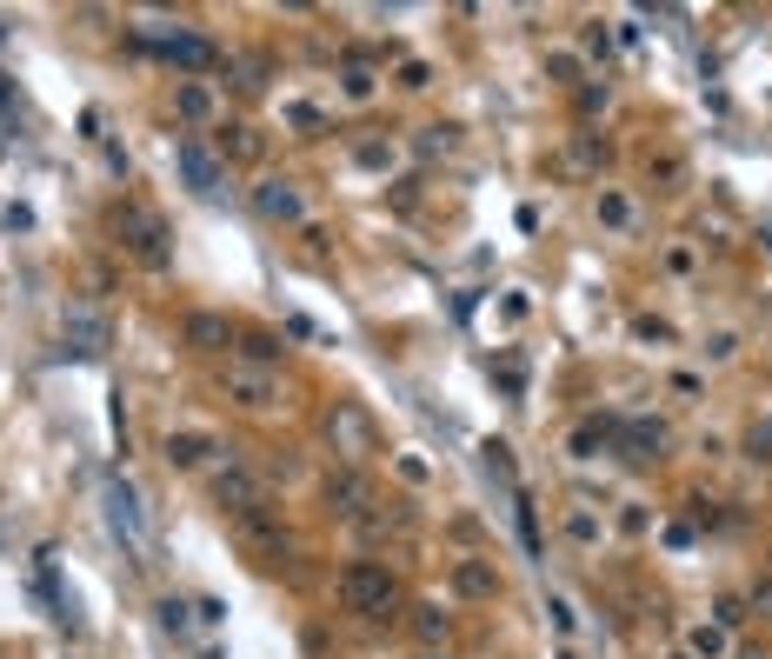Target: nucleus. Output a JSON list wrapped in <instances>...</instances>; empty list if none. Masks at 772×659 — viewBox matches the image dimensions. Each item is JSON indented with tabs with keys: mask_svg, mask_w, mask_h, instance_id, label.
<instances>
[{
	"mask_svg": "<svg viewBox=\"0 0 772 659\" xmlns=\"http://www.w3.org/2000/svg\"><path fill=\"white\" fill-rule=\"evenodd\" d=\"M339 606H347L354 620H387L400 606V580L380 559H347L339 566Z\"/></svg>",
	"mask_w": 772,
	"mask_h": 659,
	"instance_id": "nucleus-1",
	"label": "nucleus"
},
{
	"mask_svg": "<svg viewBox=\"0 0 772 659\" xmlns=\"http://www.w3.org/2000/svg\"><path fill=\"white\" fill-rule=\"evenodd\" d=\"M114 233H120L127 254H134L140 267H153V274L174 261V254H166V227H160L147 207H134V200H120V207H114Z\"/></svg>",
	"mask_w": 772,
	"mask_h": 659,
	"instance_id": "nucleus-2",
	"label": "nucleus"
},
{
	"mask_svg": "<svg viewBox=\"0 0 772 659\" xmlns=\"http://www.w3.org/2000/svg\"><path fill=\"white\" fill-rule=\"evenodd\" d=\"M107 520H114V533L127 540V553H134V559H147V520H140V493H134L127 479H114V486H107Z\"/></svg>",
	"mask_w": 772,
	"mask_h": 659,
	"instance_id": "nucleus-3",
	"label": "nucleus"
},
{
	"mask_svg": "<svg viewBox=\"0 0 772 659\" xmlns=\"http://www.w3.org/2000/svg\"><path fill=\"white\" fill-rule=\"evenodd\" d=\"M227 400H233V406H246V414H267V406L280 400L274 367H227Z\"/></svg>",
	"mask_w": 772,
	"mask_h": 659,
	"instance_id": "nucleus-4",
	"label": "nucleus"
},
{
	"mask_svg": "<svg viewBox=\"0 0 772 659\" xmlns=\"http://www.w3.org/2000/svg\"><path fill=\"white\" fill-rule=\"evenodd\" d=\"M214 500H220L233 520L253 513V507H267V500H261V479H253L246 466H220V473H214Z\"/></svg>",
	"mask_w": 772,
	"mask_h": 659,
	"instance_id": "nucleus-5",
	"label": "nucleus"
},
{
	"mask_svg": "<svg viewBox=\"0 0 772 659\" xmlns=\"http://www.w3.org/2000/svg\"><path fill=\"white\" fill-rule=\"evenodd\" d=\"M60 340H67L73 354L94 360V354L114 347V326H107V313H67V320H60Z\"/></svg>",
	"mask_w": 772,
	"mask_h": 659,
	"instance_id": "nucleus-6",
	"label": "nucleus"
},
{
	"mask_svg": "<svg viewBox=\"0 0 772 659\" xmlns=\"http://www.w3.org/2000/svg\"><path fill=\"white\" fill-rule=\"evenodd\" d=\"M174 160H181V174H187V187H194V194H220V187H227V167H220V160H214L200 140H181V147H174Z\"/></svg>",
	"mask_w": 772,
	"mask_h": 659,
	"instance_id": "nucleus-7",
	"label": "nucleus"
},
{
	"mask_svg": "<svg viewBox=\"0 0 772 659\" xmlns=\"http://www.w3.org/2000/svg\"><path fill=\"white\" fill-rule=\"evenodd\" d=\"M367 473H354V466H339V473H326V507L333 513H347V520H360L367 513Z\"/></svg>",
	"mask_w": 772,
	"mask_h": 659,
	"instance_id": "nucleus-8",
	"label": "nucleus"
},
{
	"mask_svg": "<svg viewBox=\"0 0 772 659\" xmlns=\"http://www.w3.org/2000/svg\"><path fill=\"white\" fill-rule=\"evenodd\" d=\"M253 207H261V220H280V227H293L307 213L293 181H261V187H253Z\"/></svg>",
	"mask_w": 772,
	"mask_h": 659,
	"instance_id": "nucleus-9",
	"label": "nucleus"
},
{
	"mask_svg": "<svg viewBox=\"0 0 772 659\" xmlns=\"http://www.w3.org/2000/svg\"><path fill=\"white\" fill-rule=\"evenodd\" d=\"M181 340H187L194 354H220V347H233V320H227V313H187Z\"/></svg>",
	"mask_w": 772,
	"mask_h": 659,
	"instance_id": "nucleus-10",
	"label": "nucleus"
},
{
	"mask_svg": "<svg viewBox=\"0 0 772 659\" xmlns=\"http://www.w3.org/2000/svg\"><path fill=\"white\" fill-rule=\"evenodd\" d=\"M453 593H460V600H499L493 559H460V566H453Z\"/></svg>",
	"mask_w": 772,
	"mask_h": 659,
	"instance_id": "nucleus-11",
	"label": "nucleus"
},
{
	"mask_svg": "<svg viewBox=\"0 0 772 659\" xmlns=\"http://www.w3.org/2000/svg\"><path fill=\"white\" fill-rule=\"evenodd\" d=\"M659 447H666L659 420H626L620 427V460H659Z\"/></svg>",
	"mask_w": 772,
	"mask_h": 659,
	"instance_id": "nucleus-12",
	"label": "nucleus"
},
{
	"mask_svg": "<svg viewBox=\"0 0 772 659\" xmlns=\"http://www.w3.org/2000/svg\"><path fill=\"white\" fill-rule=\"evenodd\" d=\"M413 639H419V652H447V639H453V620L440 613V606H413Z\"/></svg>",
	"mask_w": 772,
	"mask_h": 659,
	"instance_id": "nucleus-13",
	"label": "nucleus"
},
{
	"mask_svg": "<svg viewBox=\"0 0 772 659\" xmlns=\"http://www.w3.org/2000/svg\"><path fill=\"white\" fill-rule=\"evenodd\" d=\"M733 652V633L719 620H700V626H685V659H726Z\"/></svg>",
	"mask_w": 772,
	"mask_h": 659,
	"instance_id": "nucleus-14",
	"label": "nucleus"
},
{
	"mask_svg": "<svg viewBox=\"0 0 772 659\" xmlns=\"http://www.w3.org/2000/svg\"><path fill=\"white\" fill-rule=\"evenodd\" d=\"M160 54L174 60V67H194V73L220 60V47H214V41H200V34H174V41H160Z\"/></svg>",
	"mask_w": 772,
	"mask_h": 659,
	"instance_id": "nucleus-15",
	"label": "nucleus"
},
{
	"mask_svg": "<svg viewBox=\"0 0 772 659\" xmlns=\"http://www.w3.org/2000/svg\"><path fill=\"white\" fill-rule=\"evenodd\" d=\"M607 440H613V420H579L573 440H566V453L573 460H599V447H607Z\"/></svg>",
	"mask_w": 772,
	"mask_h": 659,
	"instance_id": "nucleus-16",
	"label": "nucleus"
},
{
	"mask_svg": "<svg viewBox=\"0 0 772 659\" xmlns=\"http://www.w3.org/2000/svg\"><path fill=\"white\" fill-rule=\"evenodd\" d=\"M207 453H214L207 433H166V466H200Z\"/></svg>",
	"mask_w": 772,
	"mask_h": 659,
	"instance_id": "nucleus-17",
	"label": "nucleus"
},
{
	"mask_svg": "<svg viewBox=\"0 0 772 659\" xmlns=\"http://www.w3.org/2000/svg\"><path fill=\"white\" fill-rule=\"evenodd\" d=\"M174 114L181 120H207L214 114V94L200 88V80H181V88H174Z\"/></svg>",
	"mask_w": 772,
	"mask_h": 659,
	"instance_id": "nucleus-18",
	"label": "nucleus"
},
{
	"mask_svg": "<svg viewBox=\"0 0 772 659\" xmlns=\"http://www.w3.org/2000/svg\"><path fill=\"white\" fill-rule=\"evenodd\" d=\"M599 220H607L613 233H626V227H633V200H626L620 187H599Z\"/></svg>",
	"mask_w": 772,
	"mask_h": 659,
	"instance_id": "nucleus-19",
	"label": "nucleus"
},
{
	"mask_svg": "<svg viewBox=\"0 0 772 659\" xmlns=\"http://www.w3.org/2000/svg\"><path fill=\"white\" fill-rule=\"evenodd\" d=\"M333 427H339V440H347V453H367V420L354 414V406H339Z\"/></svg>",
	"mask_w": 772,
	"mask_h": 659,
	"instance_id": "nucleus-20",
	"label": "nucleus"
},
{
	"mask_svg": "<svg viewBox=\"0 0 772 659\" xmlns=\"http://www.w3.org/2000/svg\"><path fill=\"white\" fill-rule=\"evenodd\" d=\"M354 167L387 174V167H393V147H387V140H360V147H354Z\"/></svg>",
	"mask_w": 772,
	"mask_h": 659,
	"instance_id": "nucleus-21",
	"label": "nucleus"
},
{
	"mask_svg": "<svg viewBox=\"0 0 772 659\" xmlns=\"http://www.w3.org/2000/svg\"><path fill=\"white\" fill-rule=\"evenodd\" d=\"M220 153H233V160H253V153H261V140H253V127H227V134H220Z\"/></svg>",
	"mask_w": 772,
	"mask_h": 659,
	"instance_id": "nucleus-22",
	"label": "nucleus"
},
{
	"mask_svg": "<svg viewBox=\"0 0 772 659\" xmlns=\"http://www.w3.org/2000/svg\"><path fill=\"white\" fill-rule=\"evenodd\" d=\"M339 88H347V101H367V94H373V67L347 60V73H339Z\"/></svg>",
	"mask_w": 772,
	"mask_h": 659,
	"instance_id": "nucleus-23",
	"label": "nucleus"
},
{
	"mask_svg": "<svg viewBox=\"0 0 772 659\" xmlns=\"http://www.w3.org/2000/svg\"><path fill=\"white\" fill-rule=\"evenodd\" d=\"M566 540H573V546H592V540H599V520H592L586 507H573V513H566Z\"/></svg>",
	"mask_w": 772,
	"mask_h": 659,
	"instance_id": "nucleus-24",
	"label": "nucleus"
},
{
	"mask_svg": "<svg viewBox=\"0 0 772 659\" xmlns=\"http://www.w3.org/2000/svg\"><path fill=\"white\" fill-rule=\"evenodd\" d=\"M240 347H246V360H253V367H274V360H280V340H274V334H246Z\"/></svg>",
	"mask_w": 772,
	"mask_h": 659,
	"instance_id": "nucleus-25",
	"label": "nucleus"
},
{
	"mask_svg": "<svg viewBox=\"0 0 772 659\" xmlns=\"http://www.w3.org/2000/svg\"><path fill=\"white\" fill-rule=\"evenodd\" d=\"M546 613H553V626H560V633H573V626H579V613H573V600H566V593H546Z\"/></svg>",
	"mask_w": 772,
	"mask_h": 659,
	"instance_id": "nucleus-26",
	"label": "nucleus"
},
{
	"mask_svg": "<svg viewBox=\"0 0 772 659\" xmlns=\"http://www.w3.org/2000/svg\"><path fill=\"white\" fill-rule=\"evenodd\" d=\"M579 47H586L592 60H607V54H613V34H607V27H599V21H592V27L579 34Z\"/></svg>",
	"mask_w": 772,
	"mask_h": 659,
	"instance_id": "nucleus-27",
	"label": "nucleus"
},
{
	"mask_svg": "<svg viewBox=\"0 0 772 659\" xmlns=\"http://www.w3.org/2000/svg\"><path fill=\"white\" fill-rule=\"evenodd\" d=\"M546 73L566 80V88H579V60H573V54H546Z\"/></svg>",
	"mask_w": 772,
	"mask_h": 659,
	"instance_id": "nucleus-28",
	"label": "nucleus"
},
{
	"mask_svg": "<svg viewBox=\"0 0 772 659\" xmlns=\"http://www.w3.org/2000/svg\"><path fill=\"white\" fill-rule=\"evenodd\" d=\"M160 626L181 639V633H187V606H181V600H160Z\"/></svg>",
	"mask_w": 772,
	"mask_h": 659,
	"instance_id": "nucleus-29",
	"label": "nucleus"
},
{
	"mask_svg": "<svg viewBox=\"0 0 772 659\" xmlns=\"http://www.w3.org/2000/svg\"><path fill=\"white\" fill-rule=\"evenodd\" d=\"M426 80H434V67H426V60H406V67H400V88H413V94H419Z\"/></svg>",
	"mask_w": 772,
	"mask_h": 659,
	"instance_id": "nucleus-30",
	"label": "nucleus"
},
{
	"mask_svg": "<svg viewBox=\"0 0 772 659\" xmlns=\"http://www.w3.org/2000/svg\"><path fill=\"white\" fill-rule=\"evenodd\" d=\"M666 267L672 274H693V246H666Z\"/></svg>",
	"mask_w": 772,
	"mask_h": 659,
	"instance_id": "nucleus-31",
	"label": "nucleus"
},
{
	"mask_svg": "<svg viewBox=\"0 0 772 659\" xmlns=\"http://www.w3.org/2000/svg\"><path fill=\"white\" fill-rule=\"evenodd\" d=\"M640 340H672V326H666V320H653V313H646V320H640Z\"/></svg>",
	"mask_w": 772,
	"mask_h": 659,
	"instance_id": "nucleus-32",
	"label": "nucleus"
},
{
	"mask_svg": "<svg viewBox=\"0 0 772 659\" xmlns=\"http://www.w3.org/2000/svg\"><path fill=\"white\" fill-rule=\"evenodd\" d=\"M607 107V88H579V114H599Z\"/></svg>",
	"mask_w": 772,
	"mask_h": 659,
	"instance_id": "nucleus-33",
	"label": "nucleus"
},
{
	"mask_svg": "<svg viewBox=\"0 0 772 659\" xmlns=\"http://www.w3.org/2000/svg\"><path fill=\"white\" fill-rule=\"evenodd\" d=\"M194 613H200V626H220V620H227V606H220V600H200Z\"/></svg>",
	"mask_w": 772,
	"mask_h": 659,
	"instance_id": "nucleus-34",
	"label": "nucleus"
},
{
	"mask_svg": "<svg viewBox=\"0 0 772 659\" xmlns=\"http://www.w3.org/2000/svg\"><path fill=\"white\" fill-rule=\"evenodd\" d=\"M739 620H746V606H739V600H719V626H726V633H733V626H739Z\"/></svg>",
	"mask_w": 772,
	"mask_h": 659,
	"instance_id": "nucleus-35",
	"label": "nucleus"
},
{
	"mask_svg": "<svg viewBox=\"0 0 772 659\" xmlns=\"http://www.w3.org/2000/svg\"><path fill=\"white\" fill-rule=\"evenodd\" d=\"M752 606H759V613L772 620V580H759V587H752Z\"/></svg>",
	"mask_w": 772,
	"mask_h": 659,
	"instance_id": "nucleus-36",
	"label": "nucleus"
},
{
	"mask_svg": "<svg viewBox=\"0 0 772 659\" xmlns=\"http://www.w3.org/2000/svg\"><path fill=\"white\" fill-rule=\"evenodd\" d=\"M419 659H447V652H419Z\"/></svg>",
	"mask_w": 772,
	"mask_h": 659,
	"instance_id": "nucleus-37",
	"label": "nucleus"
},
{
	"mask_svg": "<svg viewBox=\"0 0 772 659\" xmlns=\"http://www.w3.org/2000/svg\"><path fill=\"white\" fill-rule=\"evenodd\" d=\"M765 246H772V220H765Z\"/></svg>",
	"mask_w": 772,
	"mask_h": 659,
	"instance_id": "nucleus-38",
	"label": "nucleus"
},
{
	"mask_svg": "<svg viewBox=\"0 0 772 659\" xmlns=\"http://www.w3.org/2000/svg\"><path fill=\"white\" fill-rule=\"evenodd\" d=\"M739 659H765V652H739Z\"/></svg>",
	"mask_w": 772,
	"mask_h": 659,
	"instance_id": "nucleus-39",
	"label": "nucleus"
},
{
	"mask_svg": "<svg viewBox=\"0 0 772 659\" xmlns=\"http://www.w3.org/2000/svg\"><path fill=\"white\" fill-rule=\"evenodd\" d=\"M672 659H685V652H672Z\"/></svg>",
	"mask_w": 772,
	"mask_h": 659,
	"instance_id": "nucleus-40",
	"label": "nucleus"
}]
</instances>
